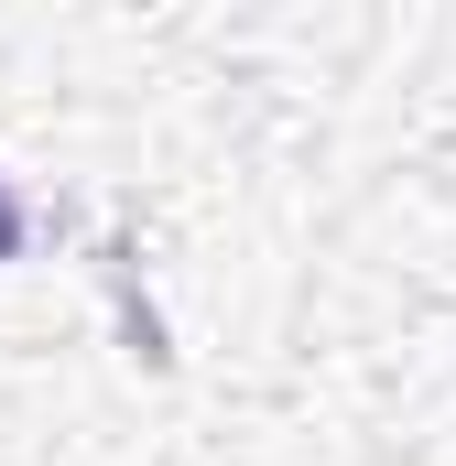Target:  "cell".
<instances>
[{
    "label": "cell",
    "instance_id": "obj_1",
    "mask_svg": "<svg viewBox=\"0 0 456 466\" xmlns=\"http://www.w3.org/2000/svg\"><path fill=\"white\" fill-rule=\"evenodd\" d=\"M11 249H22V196L0 185V260H11Z\"/></svg>",
    "mask_w": 456,
    "mask_h": 466
}]
</instances>
